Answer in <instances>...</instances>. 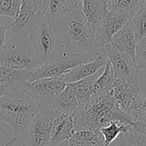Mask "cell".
Instances as JSON below:
<instances>
[{
    "label": "cell",
    "instance_id": "cell-38",
    "mask_svg": "<svg viewBox=\"0 0 146 146\" xmlns=\"http://www.w3.org/2000/svg\"><path fill=\"white\" fill-rule=\"evenodd\" d=\"M108 1H109V2H110V0H108Z\"/></svg>",
    "mask_w": 146,
    "mask_h": 146
},
{
    "label": "cell",
    "instance_id": "cell-18",
    "mask_svg": "<svg viewBox=\"0 0 146 146\" xmlns=\"http://www.w3.org/2000/svg\"><path fill=\"white\" fill-rule=\"evenodd\" d=\"M81 0H44L38 12L44 17L54 20L66 13L80 9Z\"/></svg>",
    "mask_w": 146,
    "mask_h": 146
},
{
    "label": "cell",
    "instance_id": "cell-1",
    "mask_svg": "<svg viewBox=\"0 0 146 146\" xmlns=\"http://www.w3.org/2000/svg\"><path fill=\"white\" fill-rule=\"evenodd\" d=\"M54 24L65 52L93 53L105 51L97 39L96 33L84 16L81 8L54 19Z\"/></svg>",
    "mask_w": 146,
    "mask_h": 146
},
{
    "label": "cell",
    "instance_id": "cell-12",
    "mask_svg": "<svg viewBox=\"0 0 146 146\" xmlns=\"http://www.w3.org/2000/svg\"><path fill=\"white\" fill-rule=\"evenodd\" d=\"M106 54L113 67L115 79H126L140 83V71L128 55L115 50L110 44L106 46Z\"/></svg>",
    "mask_w": 146,
    "mask_h": 146
},
{
    "label": "cell",
    "instance_id": "cell-34",
    "mask_svg": "<svg viewBox=\"0 0 146 146\" xmlns=\"http://www.w3.org/2000/svg\"><path fill=\"white\" fill-rule=\"evenodd\" d=\"M43 1H44V0H36V2H37V3L38 4V6H40V4L43 3Z\"/></svg>",
    "mask_w": 146,
    "mask_h": 146
},
{
    "label": "cell",
    "instance_id": "cell-21",
    "mask_svg": "<svg viewBox=\"0 0 146 146\" xmlns=\"http://www.w3.org/2000/svg\"><path fill=\"white\" fill-rule=\"evenodd\" d=\"M115 73L113 67L110 61L106 63L103 72L96 80L92 87V95H100L110 93L114 82H115Z\"/></svg>",
    "mask_w": 146,
    "mask_h": 146
},
{
    "label": "cell",
    "instance_id": "cell-23",
    "mask_svg": "<svg viewBox=\"0 0 146 146\" xmlns=\"http://www.w3.org/2000/svg\"><path fill=\"white\" fill-rule=\"evenodd\" d=\"M132 125H127L119 121H114L111 122L110 125L102 127L99 131L104 136V146H110V144H112L119 138L121 134L128 131Z\"/></svg>",
    "mask_w": 146,
    "mask_h": 146
},
{
    "label": "cell",
    "instance_id": "cell-9",
    "mask_svg": "<svg viewBox=\"0 0 146 146\" xmlns=\"http://www.w3.org/2000/svg\"><path fill=\"white\" fill-rule=\"evenodd\" d=\"M62 110L54 107L41 109L33 119L24 142L28 146H50L51 124Z\"/></svg>",
    "mask_w": 146,
    "mask_h": 146
},
{
    "label": "cell",
    "instance_id": "cell-7",
    "mask_svg": "<svg viewBox=\"0 0 146 146\" xmlns=\"http://www.w3.org/2000/svg\"><path fill=\"white\" fill-rule=\"evenodd\" d=\"M98 55L93 53L64 52L54 60L44 63L31 74L29 81L45 78H58L75 67L94 60Z\"/></svg>",
    "mask_w": 146,
    "mask_h": 146
},
{
    "label": "cell",
    "instance_id": "cell-25",
    "mask_svg": "<svg viewBox=\"0 0 146 146\" xmlns=\"http://www.w3.org/2000/svg\"><path fill=\"white\" fill-rule=\"evenodd\" d=\"M127 114L135 121H144L146 118V94L139 96L130 106Z\"/></svg>",
    "mask_w": 146,
    "mask_h": 146
},
{
    "label": "cell",
    "instance_id": "cell-31",
    "mask_svg": "<svg viewBox=\"0 0 146 146\" xmlns=\"http://www.w3.org/2000/svg\"><path fill=\"white\" fill-rule=\"evenodd\" d=\"M10 90H11V86L0 84V98L4 95L8 94L10 92Z\"/></svg>",
    "mask_w": 146,
    "mask_h": 146
},
{
    "label": "cell",
    "instance_id": "cell-36",
    "mask_svg": "<svg viewBox=\"0 0 146 146\" xmlns=\"http://www.w3.org/2000/svg\"><path fill=\"white\" fill-rule=\"evenodd\" d=\"M21 146H28V145H27V144H26L25 142H23V144L21 145Z\"/></svg>",
    "mask_w": 146,
    "mask_h": 146
},
{
    "label": "cell",
    "instance_id": "cell-5",
    "mask_svg": "<svg viewBox=\"0 0 146 146\" xmlns=\"http://www.w3.org/2000/svg\"><path fill=\"white\" fill-rule=\"evenodd\" d=\"M0 65L33 72L43 63L37 57L28 40L9 37L7 38L5 44L0 50Z\"/></svg>",
    "mask_w": 146,
    "mask_h": 146
},
{
    "label": "cell",
    "instance_id": "cell-11",
    "mask_svg": "<svg viewBox=\"0 0 146 146\" xmlns=\"http://www.w3.org/2000/svg\"><path fill=\"white\" fill-rule=\"evenodd\" d=\"M133 14L119 9L114 6L109 5V10L106 14L100 30L96 33L98 41L104 46H108L113 36L122 28V27L131 21Z\"/></svg>",
    "mask_w": 146,
    "mask_h": 146
},
{
    "label": "cell",
    "instance_id": "cell-13",
    "mask_svg": "<svg viewBox=\"0 0 146 146\" xmlns=\"http://www.w3.org/2000/svg\"><path fill=\"white\" fill-rule=\"evenodd\" d=\"M75 132V110H62L51 124L50 146L68 141Z\"/></svg>",
    "mask_w": 146,
    "mask_h": 146
},
{
    "label": "cell",
    "instance_id": "cell-3",
    "mask_svg": "<svg viewBox=\"0 0 146 146\" xmlns=\"http://www.w3.org/2000/svg\"><path fill=\"white\" fill-rule=\"evenodd\" d=\"M44 106L11 86L0 98V121L9 126L16 134H26L29 126Z\"/></svg>",
    "mask_w": 146,
    "mask_h": 146
},
{
    "label": "cell",
    "instance_id": "cell-37",
    "mask_svg": "<svg viewBox=\"0 0 146 146\" xmlns=\"http://www.w3.org/2000/svg\"><path fill=\"white\" fill-rule=\"evenodd\" d=\"M113 1H114V0H110V2H109V3H111V2H113Z\"/></svg>",
    "mask_w": 146,
    "mask_h": 146
},
{
    "label": "cell",
    "instance_id": "cell-2",
    "mask_svg": "<svg viewBox=\"0 0 146 146\" xmlns=\"http://www.w3.org/2000/svg\"><path fill=\"white\" fill-rule=\"evenodd\" d=\"M132 125L135 121L122 111L110 93L92 95L91 98L75 110V130L99 131L111 122Z\"/></svg>",
    "mask_w": 146,
    "mask_h": 146
},
{
    "label": "cell",
    "instance_id": "cell-29",
    "mask_svg": "<svg viewBox=\"0 0 146 146\" xmlns=\"http://www.w3.org/2000/svg\"><path fill=\"white\" fill-rule=\"evenodd\" d=\"M14 135L9 133L8 132V130L4 127L3 123H2L0 121V145L4 143L5 141H7L8 139H9L10 138H12Z\"/></svg>",
    "mask_w": 146,
    "mask_h": 146
},
{
    "label": "cell",
    "instance_id": "cell-19",
    "mask_svg": "<svg viewBox=\"0 0 146 146\" xmlns=\"http://www.w3.org/2000/svg\"><path fill=\"white\" fill-rule=\"evenodd\" d=\"M117 139L124 146H146V122L135 121Z\"/></svg>",
    "mask_w": 146,
    "mask_h": 146
},
{
    "label": "cell",
    "instance_id": "cell-32",
    "mask_svg": "<svg viewBox=\"0 0 146 146\" xmlns=\"http://www.w3.org/2000/svg\"><path fill=\"white\" fill-rule=\"evenodd\" d=\"M17 140H18V137L15 136V135H14V136H13L12 138H10L9 139H8V140L5 141L4 143L1 144L0 146H15V144H16V142H17Z\"/></svg>",
    "mask_w": 146,
    "mask_h": 146
},
{
    "label": "cell",
    "instance_id": "cell-35",
    "mask_svg": "<svg viewBox=\"0 0 146 146\" xmlns=\"http://www.w3.org/2000/svg\"><path fill=\"white\" fill-rule=\"evenodd\" d=\"M117 146H124V145H122V144H121V143L117 139Z\"/></svg>",
    "mask_w": 146,
    "mask_h": 146
},
{
    "label": "cell",
    "instance_id": "cell-16",
    "mask_svg": "<svg viewBox=\"0 0 146 146\" xmlns=\"http://www.w3.org/2000/svg\"><path fill=\"white\" fill-rule=\"evenodd\" d=\"M81 9L85 18L91 27L98 33L109 10L108 0H81Z\"/></svg>",
    "mask_w": 146,
    "mask_h": 146
},
{
    "label": "cell",
    "instance_id": "cell-33",
    "mask_svg": "<svg viewBox=\"0 0 146 146\" xmlns=\"http://www.w3.org/2000/svg\"><path fill=\"white\" fill-rule=\"evenodd\" d=\"M52 146H68V141H65V142H62L61 144H58L56 145H52Z\"/></svg>",
    "mask_w": 146,
    "mask_h": 146
},
{
    "label": "cell",
    "instance_id": "cell-14",
    "mask_svg": "<svg viewBox=\"0 0 146 146\" xmlns=\"http://www.w3.org/2000/svg\"><path fill=\"white\" fill-rule=\"evenodd\" d=\"M140 83H136L126 79H115L110 93L118 107L127 114L130 106L140 95Z\"/></svg>",
    "mask_w": 146,
    "mask_h": 146
},
{
    "label": "cell",
    "instance_id": "cell-20",
    "mask_svg": "<svg viewBox=\"0 0 146 146\" xmlns=\"http://www.w3.org/2000/svg\"><path fill=\"white\" fill-rule=\"evenodd\" d=\"M68 146H104V139L100 131L79 130L68 141Z\"/></svg>",
    "mask_w": 146,
    "mask_h": 146
},
{
    "label": "cell",
    "instance_id": "cell-24",
    "mask_svg": "<svg viewBox=\"0 0 146 146\" xmlns=\"http://www.w3.org/2000/svg\"><path fill=\"white\" fill-rule=\"evenodd\" d=\"M131 25L137 40V43L146 38V7H142L137 10L131 21Z\"/></svg>",
    "mask_w": 146,
    "mask_h": 146
},
{
    "label": "cell",
    "instance_id": "cell-4",
    "mask_svg": "<svg viewBox=\"0 0 146 146\" xmlns=\"http://www.w3.org/2000/svg\"><path fill=\"white\" fill-rule=\"evenodd\" d=\"M30 43L42 63L49 62L65 52L55 27L54 20L38 12V21L30 38Z\"/></svg>",
    "mask_w": 146,
    "mask_h": 146
},
{
    "label": "cell",
    "instance_id": "cell-6",
    "mask_svg": "<svg viewBox=\"0 0 146 146\" xmlns=\"http://www.w3.org/2000/svg\"><path fill=\"white\" fill-rule=\"evenodd\" d=\"M67 84L61 78H45L12 86L44 107H54Z\"/></svg>",
    "mask_w": 146,
    "mask_h": 146
},
{
    "label": "cell",
    "instance_id": "cell-27",
    "mask_svg": "<svg viewBox=\"0 0 146 146\" xmlns=\"http://www.w3.org/2000/svg\"><path fill=\"white\" fill-rule=\"evenodd\" d=\"M109 5L134 14L137 10L144 7V0H114L109 3Z\"/></svg>",
    "mask_w": 146,
    "mask_h": 146
},
{
    "label": "cell",
    "instance_id": "cell-26",
    "mask_svg": "<svg viewBox=\"0 0 146 146\" xmlns=\"http://www.w3.org/2000/svg\"><path fill=\"white\" fill-rule=\"evenodd\" d=\"M22 0H0V16L15 19L20 12Z\"/></svg>",
    "mask_w": 146,
    "mask_h": 146
},
{
    "label": "cell",
    "instance_id": "cell-30",
    "mask_svg": "<svg viewBox=\"0 0 146 146\" xmlns=\"http://www.w3.org/2000/svg\"><path fill=\"white\" fill-rule=\"evenodd\" d=\"M8 29H9V26L0 25V50L5 44V42L7 40Z\"/></svg>",
    "mask_w": 146,
    "mask_h": 146
},
{
    "label": "cell",
    "instance_id": "cell-17",
    "mask_svg": "<svg viewBox=\"0 0 146 146\" xmlns=\"http://www.w3.org/2000/svg\"><path fill=\"white\" fill-rule=\"evenodd\" d=\"M137 44L131 22L128 21L113 36L110 44L115 50L126 53L135 62Z\"/></svg>",
    "mask_w": 146,
    "mask_h": 146
},
{
    "label": "cell",
    "instance_id": "cell-22",
    "mask_svg": "<svg viewBox=\"0 0 146 146\" xmlns=\"http://www.w3.org/2000/svg\"><path fill=\"white\" fill-rule=\"evenodd\" d=\"M33 72L19 70L0 65V84L15 86L19 83L29 81Z\"/></svg>",
    "mask_w": 146,
    "mask_h": 146
},
{
    "label": "cell",
    "instance_id": "cell-28",
    "mask_svg": "<svg viewBox=\"0 0 146 146\" xmlns=\"http://www.w3.org/2000/svg\"><path fill=\"white\" fill-rule=\"evenodd\" d=\"M135 63L140 72L146 70V38L137 44Z\"/></svg>",
    "mask_w": 146,
    "mask_h": 146
},
{
    "label": "cell",
    "instance_id": "cell-15",
    "mask_svg": "<svg viewBox=\"0 0 146 146\" xmlns=\"http://www.w3.org/2000/svg\"><path fill=\"white\" fill-rule=\"evenodd\" d=\"M108 61L109 58L106 54V47H105V51L99 54L94 60L75 67L67 74L61 76V78L65 81L66 84L74 83L84 80L86 78H88L95 74L99 69H101L106 65Z\"/></svg>",
    "mask_w": 146,
    "mask_h": 146
},
{
    "label": "cell",
    "instance_id": "cell-8",
    "mask_svg": "<svg viewBox=\"0 0 146 146\" xmlns=\"http://www.w3.org/2000/svg\"><path fill=\"white\" fill-rule=\"evenodd\" d=\"M104 68L88 78L67 84L64 90L56 99L55 108L62 110H76L79 106L86 104L91 98L92 95L93 84L103 72Z\"/></svg>",
    "mask_w": 146,
    "mask_h": 146
},
{
    "label": "cell",
    "instance_id": "cell-10",
    "mask_svg": "<svg viewBox=\"0 0 146 146\" xmlns=\"http://www.w3.org/2000/svg\"><path fill=\"white\" fill-rule=\"evenodd\" d=\"M38 10L36 0H22L17 17L9 26V37L29 41L38 21Z\"/></svg>",
    "mask_w": 146,
    "mask_h": 146
}]
</instances>
